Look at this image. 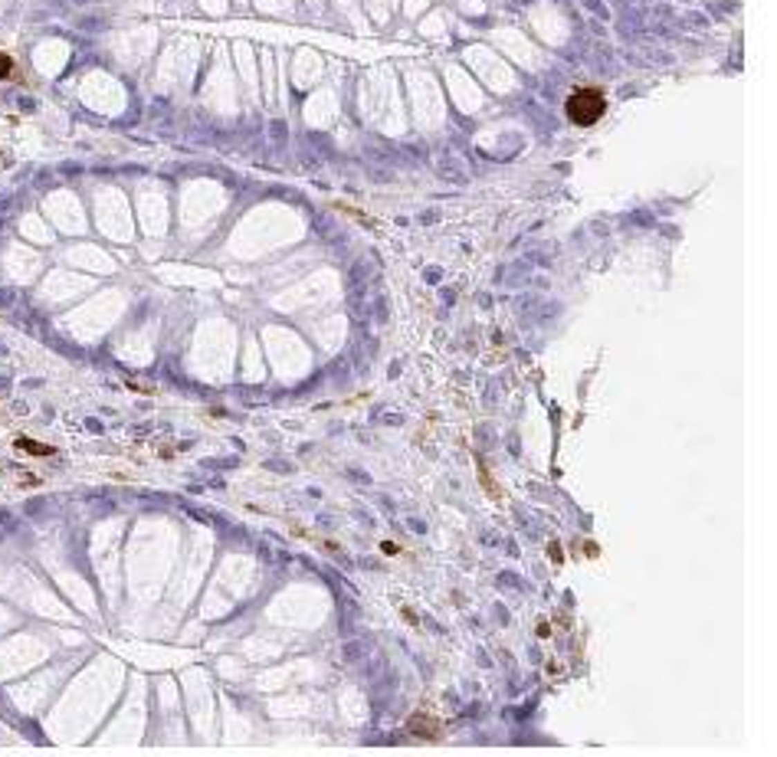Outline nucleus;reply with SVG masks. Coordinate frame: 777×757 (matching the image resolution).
Segmentation results:
<instances>
[{
  "mask_svg": "<svg viewBox=\"0 0 777 757\" xmlns=\"http://www.w3.org/2000/svg\"><path fill=\"white\" fill-rule=\"evenodd\" d=\"M565 112L574 125H584V128H587V125H597L603 118V112H607V99H603L601 89H577V92L567 95Z\"/></svg>",
  "mask_w": 777,
  "mask_h": 757,
  "instance_id": "1",
  "label": "nucleus"
},
{
  "mask_svg": "<svg viewBox=\"0 0 777 757\" xmlns=\"http://www.w3.org/2000/svg\"><path fill=\"white\" fill-rule=\"evenodd\" d=\"M10 73H13V60L7 53H0V79H7Z\"/></svg>",
  "mask_w": 777,
  "mask_h": 757,
  "instance_id": "3",
  "label": "nucleus"
},
{
  "mask_svg": "<svg viewBox=\"0 0 777 757\" xmlns=\"http://www.w3.org/2000/svg\"><path fill=\"white\" fill-rule=\"evenodd\" d=\"M13 446L20 449V453H30V456H53V446H43V443H37V439H26V436H20Z\"/></svg>",
  "mask_w": 777,
  "mask_h": 757,
  "instance_id": "2",
  "label": "nucleus"
}]
</instances>
